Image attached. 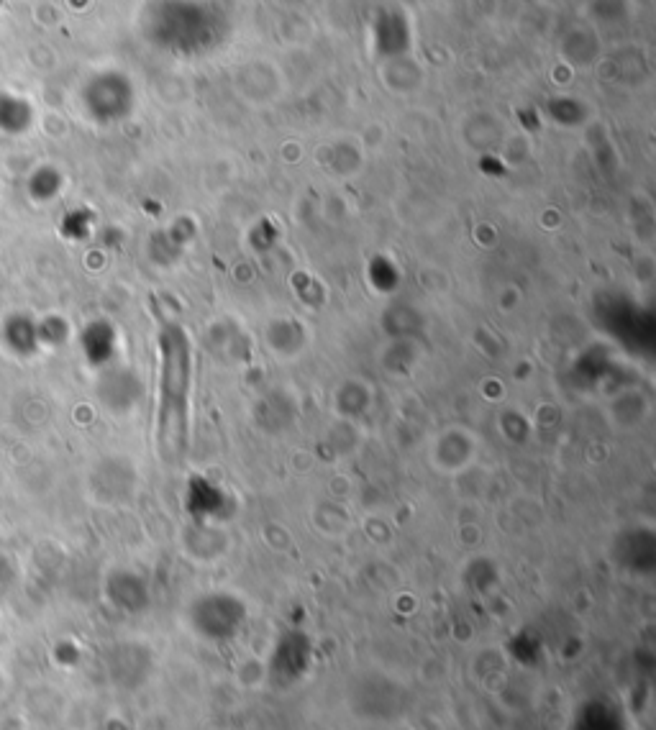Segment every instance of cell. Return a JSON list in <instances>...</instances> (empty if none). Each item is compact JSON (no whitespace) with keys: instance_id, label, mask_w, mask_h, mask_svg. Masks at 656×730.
I'll use <instances>...</instances> for the list:
<instances>
[{"instance_id":"6da1fadb","label":"cell","mask_w":656,"mask_h":730,"mask_svg":"<svg viewBox=\"0 0 656 730\" xmlns=\"http://www.w3.org/2000/svg\"><path fill=\"white\" fill-rule=\"evenodd\" d=\"M157 344V441L162 456L177 459L188 449L193 346L188 331L177 323H164L159 328Z\"/></svg>"},{"instance_id":"7a4b0ae2","label":"cell","mask_w":656,"mask_h":730,"mask_svg":"<svg viewBox=\"0 0 656 730\" xmlns=\"http://www.w3.org/2000/svg\"><path fill=\"white\" fill-rule=\"evenodd\" d=\"M82 103H85L88 116L95 118L98 123L118 121V118L129 113L126 111L129 108L126 85L118 77L111 75H100L95 80H90L85 85V90H82Z\"/></svg>"},{"instance_id":"3957f363","label":"cell","mask_w":656,"mask_h":730,"mask_svg":"<svg viewBox=\"0 0 656 730\" xmlns=\"http://www.w3.org/2000/svg\"><path fill=\"white\" fill-rule=\"evenodd\" d=\"M116 346H118V333L113 328L111 321H90L88 326L82 328L80 333V349H82V357L90 367L100 369V367H108L116 357Z\"/></svg>"},{"instance_id":"277c9868","label":"cell","mask_w":656,"mask_h":730,"mask_svg":"<svg viewBox=\"0 0 656 730\" xmlns=\"http://www.w3.org/2000/svg\"><path fill=\"white\" fill-rule=\"evenodd\" d=\"M0 344L6 346L13 357L18 359L34 357L36 351L41 349L36 318L29 316V313H11V316L3 318V326H0Z\"/></svg>"},{"instance_id":"5b68a950","label":"cell","mask_w":656,"mask_h":730,"mask_svg":"<svg viewBox=\"0 0 656 730\" xmlns=\"http://www.w3.org/2000/svg\"><path fill=\"white\" fill-rule=\"evenodd\" d=\"M34 126V106L24 95L0 90V134L21 136Z\"/></svg>"},{"instance_id":"8992f818","label":"cell","mask_w":656,"mask_h":730,"mask_svg":"<svg viewBox=\"0 0 656 730\" xmlns=\"http://www.w3.org/2000/svg\"><path fill=\"white\" fill-rule=\"evenodd\" d=\"M29 195L39 203H47V200L57 198L59 190H62V175H59L54 167H39V170L31 172L29 177Z\"/></svg>"},{"instance_id":"52a82bcc","label":"cell","mask_w":656,"mask_h":730,"mask_svg":"<svg viewBox=\"0 0 656 730\" xmlns=\"http://www.w3.org/2000/svg\"><path fill=\"white\" fill-rule=\"evenodd\" d=\"M39 326V344L41 346H65L70 341V323L62 316H44L36 321Z\"/></svg>"}]
</instances>
